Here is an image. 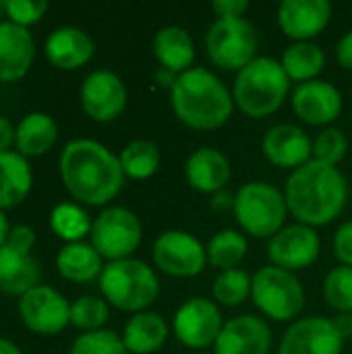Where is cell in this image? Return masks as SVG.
Wrapping results in <instances>:
<instances>
[{"instance_id":"6da1fadb","label":"cell","mask_w":352,"mask_h":354,"mask_svg":"<svg viewBox=\"0 0 352 354\" xmlns=\"http://www.w3.org/2000/svg\"><path fill=\"white\" fill-rule=\"evenodd\" d=\"M58 166L66 191L85 205L110 203L124 185L118 156L93 139L68 141Z\"/></svg>"},{"instance_id":"7a4b0ae2","label":"cell","mask_w":352,"mask_h":354,"mask_svg":"<svg viewBox=\"0 0 352 354\" xmlns=\"http://www.w3.org/2000/svg\"><path fill=\"white\" fill-rule=\"evenodd\" d=\"M284 197L288 214L299 224L319 228L334 222L346 207L349 183L336 166H326L315 160L290 172Z\"/></svg>"},{"instance_id":"3957f363","label":"cell","mask_w":352,"mask_h":354,"mask_svg":"<svg viewBox=\"0 0 352 354\" xmlns=\"http://www.w3.org/2000/svg\"><path fill=\"white\" fill-rule=\"evenodd\" d=\"M176 118L197 131H214L228 122L234 110L232 89L203 66H193L178 75L170 89Z\"/></svg>"},{"instance_id":"277c9868","label":"cell","mask_w":352,"mask_h":354,"mask_svg":"<svg viewBox=\"0 0 352 354\" xmlns=\"http://www.w3.org/2000/svg\"><path fill=\"white\" fill-rule=\"evenodd\" d=\"M290 91V79L280 60L257 56L237 73L232 85L234 106L249 118H266L278 112Z\"/></svg>"},{"instance_id":"5b68a950","label":"cell","mask_w":352,"mask_h":354,"mask_svg":"<svg viewBox=\"0 0 352 354\" xmlns=\"http://www.w3.org/2000/svg\"><path fill=\"white\" fill-rule=\"evenodd\" d=\"M104 299L120 311L143 313L160 297V280L151 266L141 259L110 261L100 276Z\"/></svg>"},{"instance_id":"8992f818","label":"cell","mask_w":352,"mask_h":354,"mask_svg":"<svg viewBox=\"0 0 352 354\" xmlns=\"http://www.w3.org/2000/svg\"><path fill=\"white\" fill-rule=\"evenodd\" d=\"M234 218L239 226L255 239H272L284 228L288 205L284 193L266 183L251 180L234 193Z\"/></svg>"},{"instance_id":"52a82bcc","label":"cell","mask_w":352,"mask_h":354,"mask_svg":"<svg viewBox=\"0 0 352 354\" xmlns=\"http://www.w3.org/2000/svg\"><path fill=\"white\" fill-rule=\"evenodd\" d=\"M251 299L266 317L274 322H293L305 307V288L297 274L266 266L251 276Z\"/></svg>"},{"instance_id":"ba28073f","label":"cell","mask_w":352,"mask_h":354,"mask_svg":"<svg viewBox=\"0 0 352 354\" xmlns=\"http://www.w3.org/2000/svg\"><path fill=\"white\" fill-rule=\"evenodd\" d=\"M212 62L224 71H241L257 58L259 37L255 27L243 19H216L205 35Z\"/></svg>"},{"instance_id":"9c48e42d","label":"cell","mask_w":352,"mask_h":354,"mask_svg":"<svg viewBox=\"0 0 352 354\" xmlns=\"http://www.w3.org/2000/svg\"><path fill=\"white\" fill-rule=\"evenodd\" d=\"M143 239V226L127 207L104 209L91 226V245L108 261L131 259Z\"/></svg>"},{"instance_id":"30bf717a","label":"cell","mask_w":352,"mask_h":354,"mask_svg":"<svg viewBox=\"0 0 352 354\" xmlns=\"http://www.w3.org/2000/svg\"><path fill=\"white\" fill-rule=\"evenodd\" d=\"M35 234L29 226H12L8 241L0 247V290L25 295L39 282V266L31 255Z\"/></svg>"},{"instance_id":"8fae6325","label":"cell","mask_w":352,"mask_h":354,"mask_svg":"<svg viewBox=\"0 0 352 354\" xmlns=\"http://www.w3.org/2000/svg\"><path fill=\"white\" fill-rule=\"evenodd\" d=\"M151 257L156 268L172 278H195L207 266L205 245L185 230L162 232L154 243Z\"/></svg>"},{"instance_id":"7c38bea8","label":"cell","mask_w":352,"mask_h":354,"mask_svg":"<svg viewBox=\"0 0 352 354\" xmlns=\"http://www.w3.org/2000/svg\"><path fill=\"white\" fill-rule=\"evenodd\" d=\"M222 328L224 319L218 303L203 297L185 301L172 319V332L178 342L195 353H203V348L214 346Z\"/></svg>"},{"instance_id":"4fadbf2b","label":"cell","mask_w":352,"mask_h":354,"mask_svg":"<svg viewBox=\"0 0 352 354\" xmlns=\"http://www.w3.org/2000/svg\"><path fill=\"white\" fill-rule=\"evenodd\" d=\"M23 324L39 336H56L71 324L68 301L52 286H35L19 301Z\"/></svg>"},{"instance_id":"5bb4252c","label":"cell","mask_w":352,"mask_h":354,"mask_svg":"<svg viewBox=\"0 0 352 354\" xmlns=\"http://www.w3.org/2000/svg\"><path fill=\"white\" fill-rule=\"evenodd\" d=\"M322 253V241L315 228L305 224L284 226L270 239L268 257L272 266L297 274L299 270L311 268Z\"/></svg>"},{"instance_id":"9a60e30c","label":"cell","mask_w":352,"mask_h":354,"mask_svg":"<svg viewBox=\"0 0 352 354\" xmlns=\"http://www.w3.org/2000/svg\"><path fill=\"white\" fill-rule=\"evenodd\" d=\"M344 338L334 319L303 317L297 319L282 336L278 354H340Z\"/></svg>"},{"instance_id":"2e32d148","label":"cell","mask_w":352,"mask_h":354,"mask_svg":"<svg viewBox=\"0 0 352 354\" xmlns=\"http://www.w3.org/2000/svg\"><path fill=\"white\" fill-rule=\"evenodd\" d=\"M81 106L98 122H110L127 108V87L112 71H93L81 85Z\"/></svg>"},{"instance_id":"e0dca14e","label":"cell","mask_w":352,"mask_h":354,"mask_svg":"<svg viewBox=\"0 0 352 354\" xmlns=\"http://www.w3.org/2000/svg\"><path fill=\"white\" fill-rule=\"evenodd\" d=\"M293 110L295 114L313 127H330L342 112V93L338 87L324 79L307 81L295 87L293 91Z\"/></svg>"},{"instance_id":"ac0fdd59","label":"cell","mask_w":352,"mask_h":354,"mask_svg":"<svg viewBox=\"0 0 352 354\" xmlns=\"http://www.w3.org/2000/svg\"><path fill=\"white\" fill-rule=\"evenodd\" d=\"M263 156L270 164L282 170H297L313 160V141L309 135L290 122H280L268 129L261 139Z\"/></svg>"},{"instance_id":"d6986e66","label":"cell","mask_w":352,"mask_h":354,"mask_svg":"<svg viewBox=\"0 0 352 354\" xmlns=\"http://www.w3.org/2000/svg\"><path fill=\"white\" fill-rule=\"evenodd\" d=\"M332 4L328 0H282L278 4V25L282 33L295 41H311L332 19Z\"/></svg>"},{"instance_id":"ffe728a7","label":"cell","mask_w":352,"mask_h":354,"mask_svg":"<svg viewBox=\"0 0 352 354\" xmlns=\"http://www.w3.org/2000/svg\"><path fill=\"white\" fill-rule=\"evenodd\" d=\"M272 330L257 315H237L224 322L214 344L216 354H270Z\"/></svg>"},{"instance_id":"44dd1931","label":"cell","mask_w":352,"mask_h":354,"mask_svg":"<svg viewBox=\"0 0 352 354\" xmlns=\"http://www.w3.org/2000/svg\"><path fill=\"white\" fill-rule=\"evenodd\" d=\"M35 54L31 33L10 21L0 23V81L10 83L27 75Z\"/></svg>"},{"instance_id":"7402d4cb","label":"cell","mask_w":352,"mask_h":354,"mask_svg":"<svg viewBox=\"0 0 352 354\" xmlns=\"http://www.w3.org/2000/svg\"><path fill=\"white\" fill-rule=\"evenodd\" d=\"M230 174H232V170H230L228 158L216 147L195 149L185 164L187 183L195 191L207 193V195H214V193L226 189Z\"/></svg>"},{"instance_id":"603a6c76","label":"cell","mask_w":352,"mask_h":354,"mask_svg":"<svg viewBox=\"0 0 352 354\" xmlns=\"http://www.w3.org/2000/svg\"><path fill=\"white\" fill-rule=\"evenodd\" d=\"M95 44L79 27L54 29L46 39V56L60 71H75L91 60Z\"/></svg>"},{"instance_id":"cb8c5ba5","label":"cell","mask_w":352,"mask_h":354,"mask_svg":"<svg viewBox=\"0 0 352 354\" xmlns=\"http://www.w3.org/2000/svg\"><path fill=\"white\" fill-rule=\"evenodd\" d=\"M151 50L160 62V68H166L174 75H183L193 68L195 41L191 33L180 25H166L158 29L151 41Z\"/></svg>"},{"instance_id":"d4e9b609","label":"cell","mask_w":352,"mask_h":354,"mask_svg":"<svg viewBox=\"0 0 352 354\" xmlns=\"http://www.w3.org/2000/svg\"><path fill=\"white\" fill-rule=\"evenodd\" d=\"M168 340V324L162 315L143 311L135 313L122 332V342L133 354H154L164 348Z\"/></svg>"},{"instance_id":"484cf974","label":"cell","mask_w":352,"mask_h":354,"mask_svg":"<svg viewBox=\"0 0 352 354\" xmlns=\"http://www.w3.org/2000/svg\"><path fill=\"white\" fill-rule=\"evenodd\" d=\"M31 166L19 151L0 153V209L21 205L31 191Z\"/></svg>"},{"instance_id":"4316f807","label":"cell","mask_w":352,"mask_h":354,"mask_svg":"<svg viewBox=\"0 0 352 354\" xmlns=\"http://www.w3.org/2000/svg\"><path fill=\"white\" fill-rule=\"evenodd\" d=\"M56 268L68 282L87 284L102 276V255L87 243H66L56 255Z\"/></svg>"},{"instance_id":"83f0119b","label":"cell","mask_w":352,"mask_h":354,"mask_svg":"<svg viewBox=\"0 0 352 354\" xmlns=\"http://www.w3.org/2000/svg\"><path fill=\"white\" fill-rule=\"evenodd\" d=\"M56 137H58V127L54 118L46 112H31L19 122L15 145L19 153L25 158L41 156L52 149Z\"/></svg>"},{"instance_id":"f1b7e54d","label":"cell","mask_w":352,"mask_h":354,"mask_svg":"<svg viewBox=\"0 0 352 354\" xmlns=\"http://www.w3.org/2000/svg\"><path fill=\"white\" fill-rule=\"evenodd\" d=\"M280 64L288 79L301 85L319 79L326 68V52L313 41H295L284 50Z\"/></svg>"},{"instance_id":"f546056e","label":"cell","mask_w":352,"mask_h":354,"mask_svg":"<svg viewBox=\"0 0 352 354\" xmlns=\"http://www.w3.org/2000/svg\"><path fill=\"white\" fill-rule=\"evenodd\" d=\"M247 251H249L247 236L232 230V228L216 232L210 239V243L205 245L207 263L220 272L237 270L241 266V261L247 257Z\"/></svg>"},{"instance_id":"4dcf8cb0","label":"cell","mask_w":352,"mask_h":354,"mask_svg":"<svg viewBox=\"0 0 352 354\" xmlns=\"http://www.w3.org/2000/svg\"><path fill=\"white\" fill-rule=\"evenodd\" d=\"M118 160H120L124 176L135 178V180H145L158 172L162 156L156 143L147 139H135L124 145Z\"/></svg>"},{"instance_id":"1f68e13d","label":"cell","mask_w":352,"mask_h":354,"mask_svg":"<svg viewBox=\"0 0 352 354\" xmlns=\"http://www.w3.org/2000/svg\"><path fill=\"white\" fill-rule=\"evenodd\" d=\"M93 222L87 212L77 203H58L50 214V228L66 243H81L85 234H91Z\"/></svg>"},{"instance_id":"d6a6232c","label":"cell","mask_w":352,"mask_h":354,"mask_svg":"<svg viewBox=\"0 0 352 354\" xmlns=\"http://www.w3.org/2000/svg\"><path fill=\"white\" fill-rule=\"evenodd\" d=\"M251 297V276L245 270L220 272L212 284V301L224 307H239Z\"/></svg>"},{"instance_id":"836d02e7","label":"cell","mask_w":352,"mask_h":354,"mask_svg":"<svg viewBox=\"0 0 352 354\" xmlns=\"http://www.w3.org/2000/svg\"><path fill=\"white\" fill-rule=\"evenodd\" d=\"M324 297L336 313H352V268L338 266L324 280Z\"/></svg>"},{"instance_id":"e575fe53","label":"cell","mask_w":352,"mask_h":354,"mask_svg":"<svg viewBox=\"0 0 352 354\" xmlns=\"http://www.w3.org/2000/svg\"><path fill=\"white\" fill-rule=\"evenodd\" d=\"M349 151V139L342 129L338 127H326L315 139H313V160L326 166H336L346 158Z\"/></svg>"},{"instance_id":"d590c367","label":"cell","mask_w":352,"mask_h":354,"mask_svg":"<svg viewBox=\"0 0 352 354\" xmlns=\"http://www.w3.org/2000/svg\"><path fill=\"white\" fill-rule=\"evenodd\" d=\"M108 322V305L98 297H81L71 303V324L85 332H98Z\"/></svg>"},{"instance_id":"8d00e7d4","label":"cell","mask_w":352,"mask_h":354,"mask_svg":"<svg viewBox=\"0 0 352 354\" xmlns=\"http://www.w3.org/2000/svg\"><path fill=\"white\" fill-rule=\"evenodd\" d=\"M127 346L122 342V336H118L112 330H98V332H85L81 334L68 354H127Z\"/></svg>"},{"instance_id":"74e56055","label":"cell","mask_w":352,"mask_h":354,"mask_svg":"<svg viewBox=\"0 0 352 354\" xmlns=\"http://www.w3.org/2000/svg\"><path fill=\"white\" fill-rule=\"evenodd\" d=\"M48 4L44 0H4V12L10 17V23L21 25L27 29V25L37 23Z\"/></svg>"},{"instance_id":"f35d334b","label":"cell","mask_w":352,"mask_h":354,"mask_svg":"<svg viewBox=\"0 0 352 354\" xmlns=\"http://www.w3.org/2000/svg\"><path fill=\"white\" fill-rule=\"evenodd\" d=\"M334 255L340 261V266L352 268V220H346L338 226L334 232Z\"/></svg>"},{"instance_id":"ab89813d","label":"cell","mask_w":352,"mask_h":354,"mask_svg":"<svg viewBox=\"0 0 352 354\" xmlns=\"http://www.w3.org/2000/svg\"><path fill=\"white\" fill-rule=\"evenodd\" d=\"M212 10L218 19H243L249 10L247 0H214Z\"/></svg>"},{"instance_id":"60d3db41","label":"cell","mask_w":352,"mask_h":354,"mask_svg":"<svg viewBox=\"0 0 352 354\" xmlns=\"http://www.w3.org/2000/svg\"><path fill=\"white\" fill-rule=\"evenodd\" d=\"M336 58H338L340 66H344L346 71H352V29L340 37V41L336 46Z\"/></svg>"},{"instance_id":"b9f144b4","label":"cell","mask_w":352,"mask_h":354,"mask_svg":"<svg viewBox=\"0 0 352 354\" xmlns=\"http://www.w3.org/2000/svg\"><path fill=\"white\" fill-rule=\"evenodd\" d=\"M210 205L214 212H234V193H230L228 189H222L212 195Z\"/></svg>"},{"instance_id":"7bdbcfd3","label":"cell","mask_w":352,"mask_h":354,"mask_svg":"<svg viewBox=\"0 0 352 354\" xmlns=\"http://www.w3.org/2000/svg\"><path fill=\"white\" fill-rule=\"evenodd\" d=\"M15 137H17V129L10 124L8 118L0 116V153L10 149V145L15 143Z\"/></svg>"},{"instance_id":"ee69618b","label":"cell","mask_w":352,"mask_h":354,"mask_svg":"<svg viewBox=\"0 0 352 354\" xmlns=\"http://www.w3.org/2000/svg\"><path fill=\"white\" fill-rule=\"evenodd\" d=\"M334 326L338 328V332L344 340L352 338V313H338L334 317Z\"/></svg>"},{"instance_id":"f6af8a7d","label":"cell","mask_w":352,"mask_h":354,"mask_svg":"<svg viewBox=\"0 0 352 354\" xmlns=\"http://www.w3.org/2000/svg\"><path fill=\"white\" fill-rule=\"evenodd\" d=\"M176 79H178V75H174V73H170L166 68H158V73H156V81L162 87H166V89H172L174 83H176Z\"/></svg>"},{"instance_id":"bcb514c9","label":"cell","mask_w":352,"mask_h":354,"mask_svg":"<svg viewBox=\"0 0 352 354\" xmlns=\"http://www.w3.org/2000/svg\"><path fill=\"white\" fill-rule=\"evenodd\" d=\"M10 226H8V220H6V216H4V212L0 209V247L8 241V234H10Z\"/></svg>"},{"instance_id":"7dc6e473","label":"cell","mask_w":352,"mask_h":354,"mask_svg":"<svg viewBox=\"0 0 352 354\" xmlns=\"http://www.w3.org/2000/svg\"><path fill=\"white\" fill-rule=\"evenodd\" d=\"M0 354H23L19 348H17V344H12L10 340H6V338H0Z\"/></svg>"},{"instance_id":"c3c4849f","label":"cell","mask_w":352,"mask_h":354,"mask_svg":"<svg viewBox=\"0 0 352 354\" xmlns=\"http://www.w3.org/2000/svg\"><path fill=\"white\" fill-rule=\"evenodd\" d=\"M4 12V2H0V15Z\"/></svg>"},{"instance_id":"681fc988","label":"cell","mask_w":352,"mask_h":354,"mask_svg":"<svg viewBox=\"0 0 352 354\" xmlns=\"http://www.w3.org/2000/svg\"><path fill=\"white\" fill-rule=\"evenodd\" d=\"M191 354H207V353H191Z\"/></svg>"}]
</instances>
